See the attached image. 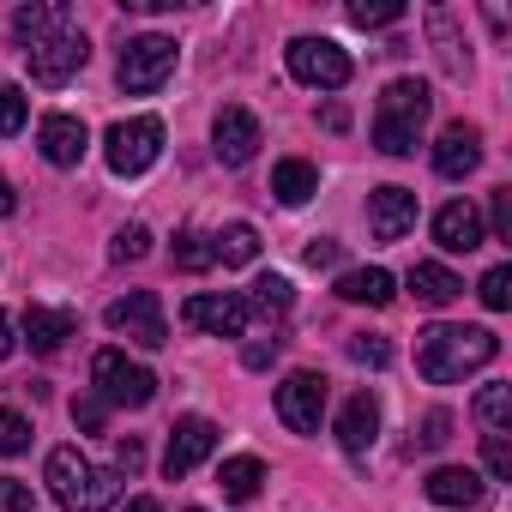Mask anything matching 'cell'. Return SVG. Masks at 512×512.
Instances as JSON below:
<instances>
[{"mask_svg":"<svg viewBox=\"0 0 512 512\" xmlns=\"http://www.w3.org/2000/svg\"><path fill=\"white\" fill-rule=\"evenodd\" d=\"M500 356V338L488 326H428L416 332V374L428 386H452Z\"/></svg>","mask_w":512,"mask_h":512,"instance_id":"obj_1","label":"cell"},{"mask_svg":"<svg viewBox=\"0 0 512 512\" xmlns=\"http://www.w3.org/2000/svg\"><path fill=\"white\" fill-rule=\"evenodd\" d=\"M43 482H49V494H55L67 512H109V506L121 500V470L91 464L79 446H55L49 464H43Z\"/></svg>","mask_w":512,"mask_h":512,"instance_id":"obj_2","label":"cell"},{"mask_svg":"<svg viewBox=\"0 0 512 512\" xmlns=\"http://www.w3.org/2000/svg\"><path fill=\"white\" fill-rule=\"evenodd\" d=\"M428 109H434V97H428L422 79H392V85L380 91V109H374V145H380L386 157H410V151H416V133H422V121H428Z\"/></svg>","mask_w":512,"mask_h":512,"instance_id":"obj_3","label":"cell"},{"mask_svg":"<svg viewBox=\"0 0 512 512\" xmlns=\"http://www.w3.org/2000/svg\"><path fill=\"white\" fill-rule=\"evenodd\" d=\"M91 386H97V398L115 404V410H145V404L157 398V374L139 368V362H127L121 350H97V356H91Z\"/></svg>","mask_w":512,"mask_h":512,"instance_id":"obj_4","label":"cell"},{"mask_svg":"<svg viewBox=\"0 0 512 512\" xmlns=\"http://www.w3.org/2000/svg\"><path fill=\"white\" fill-rule=\"evenodd\" d=\"M157 157H163V121L157 115H133V121H115L103 133V163L115 175H145Z\"/></svg>","mask_w":512,"mask_h":512,"instance_id":"obj_5","label":"cell"},{"mask_svg":"<svg viewBox=\"0 0 512 512\" xmlns=\"http://www.w3.org/2000/svg\"><path fill=\"white\" fill-rule=\"evenodd\" d=\"M175 61H181V49H175V37H133L127 49H121V67H115V79H121V91L127 97H151L169 73H175Z\"/></svg>","mask_w":512,"mask_h":512,"instance_id":"obj_6","label":"cell"},{"mask_svg":"<svg viewBox=\"0 0 512 512\" xmlns=\"http://www.w3.org/2000/svg\"><path fill=\"white\" fill-rule=\"evenodd\" d=\"M103 326L121 332V338H133L139 350H163V344H169V326H163V302H157V290H127V296H115V302L103 308Z\"/></svg>","mask_w":512,"mask_h":512,"instance_id":"obj_7","label":"cell"},{"mask_svg":"<svg viewBox=\"0 0 512 512\" xmlns=\"http://www.w3.org/2000/svg\"><path fill=\"white\" fill-rule=\"evenodd\" d=\"M284 55H290V73L314 91H344L350 85V55L332 37H296Z\"/></svg>","mask_w":512,"mask_h":512,"instance_id":"obj_8","label":"cell"},{"mask_svg":"<svg viewBox=\"0 0 512 512\" xmlns=\"http://www.w3.org/2000/svg\"><path fill=\"white\" fill-rule=\"evenodd\" d=\"M85 61H91L85 31H55V37H43V43H31V49H25V67H31V79H37V85H67Z\"/></svg>","mask_w":512,"mask_h":512,"instance_id":"obj_9","label":"cell"},{"mask_svg":"<svg viewBox=\"0 0 512 512\" xmlns=\"http://www.w3.org/2000/svg\"><path fill=\"white\" fill-rule=\"evenodd\" d=\"M278 416H284V428H296V434H320V416H326V374H314V368L290 374V380L278 386Z\"/></svg>","mask_w":512,"mask_h":512,"instance_id":"obj_10","label":"cell"},{"mask_svg":"<svg viewBox=\"0 0 512 512\" xmlns=\"http://www.w3.org/2000/svg\"><path fill=\"white\" fill-rule=\"evenodd\" d=\"M217 452V428L205 422V416H181L175 428H169V452H163V476L169 482H181L187 470H199L205 458Z\"/></svg>","mask_w":512,"mask_h":512,"instance_id":"obj_11","label":"cell"},{"mask_svg":"<svg viewBox=\"0 0 512 512\" xmlns=\"http://www.w3.org/2000/svg\"><path fill=\"white\" fill-rule=\"evenodd\" d=\"M247 296H187L181 320L193 332H211V338H247Z\"/></svg>","mask_w":512,"mask_h":512,"instance_id":"obj_12","label":"cell"},{"mask_svg":"<svg viewBox=\"0 0 512 512\" xmlns=\"http://www.w3.org/2000/svg\"><path fill=\"white\" fill-rule=\"evenodd\" d=\"M211 151H217V163H229V169L253 163V157H260V121L229 103V109L217 115V127H211Z\"/></svg>","mask_w":512,"mask_h":512,"instance_id":"obj_13","label":"cell"},{"mask_svg":"<svg viewBox=\"0 0 512 512\" xmlns=\"http://www.w3.org/2000/svg\"><path fill=\"white\" fill-rule=\"evenodd\" d=\"M368 229H374V241H404L416 229V193L410 187H374L368 193Z\"/></svg>","mask_w":512,"mask_h":512,"instance_id":"obj_14","label":"cell"},{"mask_svg":"<svg viewBox=\"0 0 512 512\" xmlns=\"http://www.w3.org/2000/svg\"><path fill=\"white\" fill-rule=\"evenodd\" d=\"M476 163H482V133H476L470 121H452V127L434 139V175L464 181V175H476Z\"/></svg>","mask_w":512,"mask_h":512,"instance_id":"obj_15","label":"cell"},{"mask_svg":"<svg viewBox=\"0 0 512 512\" xmlns=\"http://www.w3.org/2000/svg\"><path fill=\"white\" fill-rule=\"evenodd\" d=\"M434 241H440L446 253H476V247L488 241V229H482V211H476L470 199H452V205H440V211H434Z\"/></svg>","mask_w":512,"mask_h":512,"instance_id":"obj_16","label":"cell"},{"mask_svg":"<svg viewBox=\"0 0 512 512\" xmlns=\"http://www.w3.org/2000/svg\"><path fill=\"white\" fill-rule=\"evenodd\" d=\"M85 145H91V133H85L79 115H43V127H37V151H43L55 169H73V163L85 157Z\"/></svg>","mask_w":512,"mask_h":512,"instance_id":"obj_17","label":"cell"},{"mask_svg":"<svg viewBox=\"0 0 512 512\" xmlns=\"http://www.w3.org/2000/svg\"><path fill=\"white\" fill-rule=\"evenodd\" d=\"M374 440H380V404H374V392H356V398L338 410V446H344L350 458H368Z\"/></svg>","mask_w":512,"mask_h":512,"instance_id":"obj_18","label":"cell"},{"mask_svg":"<svg viewBox=\"0 0 512 512\" xmlns=\"http://www.w3.org/2000/svg\"><path fill=\"white\" fill-rule=\"evenodd\" d=\"M73 332H79V314H67V308H43V302L25 308V344H31L37 356H55Z\"/></svg>","mask_w":512,"mask_h":512,"instance_id":"obj_19","label":"cell"},{"mask_svg":"<svg viewBox=\"0 0 512 512\" xmlns=\"http://www.w3.org/2000/svg\"><path fill=\"white\" fill-rule=\"evenodd\" d=\"M422 488H428L434 506H482V494H488V482L476 470H458V464H440Z\"/></svg>","mask_w":512,"mask_h":512,"instance_id":"obj_20","label":"cell"},{"mask_svg":"<svg viewBox=\"0 0 512 512\" xmlns=\"http://www.w3.org/2000/svg\"><path fill=\"white\" fill-rule=\"evenodd\" d=\"M338 296L344 302H362V308H386L398 296V278L386 266H362V272H344L338 278Z\"/></svg>","mask_w":512,"mask_h":512,"instance_id":"obj_21","label":"cell"},{"mask_svg":"<svg viewBox=\"0 0 512 512\" xmlns=\"http://www.w3.org/2000/svg\"><path fill=\"white\" fill-rule=\"evenodd\" d=\"M404 284H410V296H416L422 308H446V302H458V296H464V284H458L446 266H428V260H422V266H410V278H404Z\"/></svg>","mask_w":512,"mask_h":512,"instance_id":"obj_22","label":"cell"},{"mask_svg":"<svg viewBox=\"0 0 512 512\" xmlns=\"http://www.w3.org/2000/svg\"><path fill=\"white\" fill-rule=\"evenodd\" d=\"M55 31H67V7H61V0H37V7H19L13 13V37L25 49L43 43V37H55Z\"/></svg>","mask_w":512,"mask_h":512,"instance_id":"obj_23","label":"cell"},{"mask_svg":"<svg viewBox=\"0 0 512 512\" xmlns=\"http://www.w3.org/2000/svg\"><path fill=\"white\" fill-rule=\"evenodd\" d=\"M272 193H278L284 205H308V199L320 193V169L302 163V157H284V163L272 169Z\"/></svg>","mask_w":512,"mask_h":512,"instance_id":"obj_24","label":"cell"},{"mask_svg":"<svg viewBox=\"0 0 512 512\" xmlns=\"http://www.w3.org/2000/svg\"><path fill=\"white\" fill-rule=\"evenodd\" d=\"M211 260H223V266H253V260H260V229H253V223H229L223 235H211Z\"/></svg>","mask_w":512,"mask_h":512,"instance_id":"obj_25","label":"cell"},{"mask_svg":"<svg viewBox=\"0 0 512 512\" xmlns=\"http://www.w3.org/2000/svg\"><path fill=\"white\" fill-rule=\"evenodd\" d=\"M260 482H266V464L260 458H223V470H217V488H223V500H253L260 494Z\"/></svg>","mask_w":512,"mask_h":512,"instance_id":"obj_26","label":"cell"},{"mask_svg":"<svg viewBox=\"0 0 512 512\" xmlns=\"http://www.w3.org/2000/svg\"><path fill=\"white\" fill-rule=\"evenodd\" d=\"M476 422H482L488 434H506V428H512V386H500V380L482 386V392H476Z\"/></svg>","mask_w":512,"mask_h":512,"instance_id":"obj_27","label":"cell"},{"mask_svg":"<svg viewBox=\"0 0 512 512\" xmlns=\"http://www.w3.org/2000/svg\"><path fill=\"white\" fill-rule=\"evenodd\" d=\"M428 31H434V49H440V67H446L452 79H464V73H470V61L458 55V37H452V13H446V7H434V13H428Z\"/></svg>","mask_w":512,"mask_h":512,"instance_id":"obj_28","label":"cell"},{"mask_svg":"<svg viewBox=\"0 0 512 512\" xmlns=\"http://www.w3.org/2000/svg\"><path fill=\"white\" fill-rule=\"evenodd\" d=\"M290 302H296L290 278H278V272H266V278H253V296H247V308H260V314L272 320V314H290Z\"/></svg>","mask_w":512,"mask_h":512,"instance_id":"obj_29","label":"cell"},{"mask_svg":"<svg viewBox=\"0 0 512 512\" xmlns=\"http://www.w3.org/2000/svg\"><path fill=\"white\" fill-rule=\"evenodd\" d=\"M175 266H181V272H205V266H217V260H211V235L181 229V235H175Z\"/></svg>","mask_w":512,"mask_h":512,"instance_id":"obj_30","label":"cell"},{"mask_svg":"<svg viewBox=\"0 0 512 512\" xmlns=\"http://www.w3.org/2000/svg\"><path fill=\"white\" fill-rule=\"evenodd\" d=\"M476 296H482L488 314H506V308H512V266H488L482 284H476Z\"/></svg>","mask_w":512,"mask_h":512,"instance_id":"obj_31","label":"cell"},{"mask_svg":"<svg viewBox=\"0 0 512 512\" xmlns=\"http://www.w3.org/2000/svg\"><path fill=\"white\" fill-rule=\"evenodd\" d=\"M398 19H404L398 0H356L350 7V25H362V31H380V25H398Z\"/></svg>","mask_w":512,"mask_h":512,"instance_id":"obj_32","label":"cell"},{"mask_svg":"<svg viewBox=\"0 0 512 512\" xmlns=\"http://www.w3.org/2000/svg\"><path fill=\"white\" fill-rule=\"evenodd\" d=\"M145 253H151V229L145 223H127V229H115V241H109V260H145Z\"/></svg>","mask_w":512,"mask_h":512,"instance_id":"obj_33","label":"cell"},{"mask_svg":"<svg viewBox=\"0 0 512 512\" xmlns=\"http://www.w3.org/2000/svg\"><path fill=\"white\" fill-rule=\"evenodd\" d=\"M25 446H31V422H25L19 410L0 404V458H19Z\"/></svg>","mask_w":512,"mask_h":512,"instance_id":"obj_34","label":"cell"},{"mask_svg":"<svg viewBox=\"0 0 512 512\" xmlns=\"http://www.w3.org/2000/svg\"><path fill=\"white\" fill-rule=\"evenodd\" d=\"M344 350H350V362H362V368H386V362H392V344H386L380 332H356Z\"/></svg>","mask_w":512,"mask_h":512,"instance_id":"obj_35","label":"cell"},{"mask_svg":"<svg viewBox=\"0 0 512 512\" xmlns=\"http://www.w3.org/2000/svg\"><path fill=\"white\" fill-rule=\"evenodd\" d=\"M482 464L494 482H512V440L506 434H482Z\"/></svg>","mask_w":512,"mask_h":512,"instance_id":"obj_36","label":"cell"},{"mask_svg":"<svg viewBox=\"0 0 512 512\" xmlns=\"http://www.w3.org/2000/svg\"><path fill=\"white\" fill-rule=\"evenodd\" d=\"M25 115H31V97L19 85H0V133H19Z\"/></svg>","mask_w":512,"mask_h":512,"instance_id":"obj_37","label":"cell"},{"mask_svg":"<svg viewBox=\"0 0 512 512\" xmlns=\"http://www.w3.org/2000/svg\"><path fill=\"white\" fill-rule=\"evenodd\" d=\"M0 512H37V488L19 476H0Z\"/></svg>","mask_w":512,"mask_h":512,"instance_id":"obj_38","label":"cell"},{"mask_svg":"<svg viewBox=\"0 0 512 512\" xmlns=\"http://www.w3.org/2000/svg\"><path fill=\"white\" fill-rule=\"evenodd\" d=\"M446 440H452V416H446V410H428V416H422L416 446H422V452H434V446H446Z\"/></svg>","mask_w":512,"mask_h":512,"instance_id":"obj_39","label":"cell"},{"mask_svg":"<svg viewBox=\"0 0 512 512\" xmlns=\"http://www.w3.org/2000/svg\"><path fill=\"white\" fill-rule=\"evenodd\" d=\"M103 416H109V404H103V398H73V422H79L85 434H97V428H103Z\"/></svg>","mask_w":512,"mask_h":512,"instance_id":"obj_40","label":"cell"},{"mask_svg":"<svg viewBox=\"0 0 512 512\" xmlns=\"http://www.w3.org/2000/svg\"><path fill=\"white\" fill-rule=\"evenodd\" d=\"M241 362H247L253 374H260V368H272V362H278V338H253V344L241 350Z\"/></svg>","mask_w":512,"mask_h":512,"instance_id":"obj_41","label":"cell"},{"mask_svg":"<svg viewBox=\"0 0 512 512\" xmlns=\"http://www.w3.org/2000/svg\"><path fill=\"white\" fill-rule=\"evenodd\" d=\"M139 464H145V446H139L133 434H121V440H115V470H121V476H133Z\"/></svg>","mask_w":512,"mask_h":512,"instance_id":"obj_42","label":"cell"},{"mask_svg":"<svg viewBox=\"0 0 512 512\" xmlns=\"http://www.w3.org/2000/svg\"><path fill=\"white\" fill-rule=\"evenodd\" d=\"M494 235H500V241H512V187H500V193H494Z\"/></svg>","mask_w":512,"mask_h":512,"instance_id":"obj_43","label":"cell"},{"mask_svg":"<svg viewBox=\"0 0 512 512\" xmlns=\"http://www.w3.org/2000/svg\"><path fill=\"white\" fill-rule=\"evenodd\" d=\"M308 266H314V272H320V266H338V241L314 235V241H308Z\"/></svg>","mask_w":512,"mask_h":512,"instance_id":"obj_44","label":"cell"},{"mask_svg":"<svg viewBox=\"0 0 512 512\" xmlns=\"http://www.w3.org/2000/svg\"><path fill=\"white\" fill-rule=\"evenodd\" d=\"M13 344H19V338H13V320H7V314H0V362H7V356H13Z\"/></svg>","mask_w":512,"mask_h":512,"instance_id":"obj_45","label":"cell"},{"mask_svg":"<svg viewBox=\"0 0 512 512\" xmlns=\"http://www.w3.org/2000/svg\"><path fill=\"white\" fill-rule=\"evenodd\" d=\"M13 211H19V199H13V181L0 175V217H13Z\"/></svg>","mask_w":512,"mask_h":512,"instance_id":"obj_46","label":"cell"},{"mask_svg":"<svg viewBox=\"0 0 512 512\" xmlns=\"http://www.w3.org/2000/svg\"><path fill=\"white\" fill-rule=\"evenodd\" d=\"M127 512H163L157 500H127Z\"/></svg>","mask_w":512,"mask_h":512,"instance_id":"obj_47","label":"cell"},{"mask_svg":"<svg viewBox=\"0 0 512 512\" xmlns=\"http://www.w3.org/2000/svg\"><path fill=\"white\" fill-rule=\"evenodd\" d=\"M193 512H199V506H193Z\"/></svg>","mask_w":512,"mask_h":512,"instance_id":"obj_48","label":"cell"}]
</instances>
